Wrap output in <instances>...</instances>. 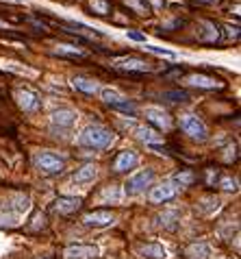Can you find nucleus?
<instances>
[{"instance_id":"obj_1","label":"nucleus","mask_w":241,"mask_h":259,"mask_svg":"<svg viewBox=\"0 0 241 259\" xmlns=\"http://www.w3.org/2000/svg\"><path fill=\"white\" fill-rule=\"evenodd\" d=\"M113 142H115L113 131L106 129L103 124H89L81 131V135H78V144H81L83 148H91V150L109 148Z\"/></svg>"},{"instance_id":"obj_2","label":"nucleus","mask_w":241,"mask_h":259,"mask_svg":"<svg viewBox=\"0 0 241 259\" xmlns=\"http://www.w3.org/2000/svg\"><path fill=\"white\" fill-rule=\"evenodd\" d=\"M180 129H183L185 135H189V138L196 139V142H205V139L208 138L207 124L198 116H193V114L180 116Z\"/></svg>"},{"instance_id":"obj_3","label":"nucleus","mask_w":241,"mask_h":259,"mask_svg":"<svg viewBox=\"0 0 241 259\" xmlns=\"http://www.w3.org/2000/svg\"><path fill=\"white\" fill-rule=\"evenodd\" d=\"M155 170L152 168H146V170H139L135 172L133 177H128V181H126V185H124V192H126L128 196H137V194H141L146 187H150L152 185V181H155Z\"/></svg>"},{"instance_id":"obj_4","label":"nucleus","mask_w":241,"mask_h":259,"mask_svg":"<svg viewBox=\"0 0 241 259\" xmlns=\"http://www.w3.org/2000/svg\"><path fill=\"white\" fill-rule=\"evenodd\" d=\"M35 166L44 174H59V172H63L66 163H63L61 157H57L52 153H39V155H35Z\"/></svg>"},{"instance_id":"obj_5","label":"nucleus","mask_w":241,"mask_h":259,"mask_svg":"<svg viewBox=\"0 0 241 259\" xmlns=\"http://www.w3.org/2000/svg\"><path fill=\"white\" fill-rule=\"evenodd\" d=\"M100 255V248L94 244H74L63 251L66 259H96Z\"/></svg>"},{"instance_id":"obj_6","label":"nucleus","mask_w":241,"mask_h":259,"mask_svg":"<svg viewBox=\"0 0 241 259\" xmlns=\"http://www.w3.org/2000/svg\"><path fill=\"white\" fill-rule=\"evenodd\" d=\"M83 224L85 227H91V229H104V227H111L115 224V216L111 211H104V209H98V211H91L83 218Z\"/></svg>"},{"instance_id":"obj_7","label":"nucleus","mask_w":241,"mask_h":259,"mask_svg":"<svg viewBox=\"0 0 241 259\" xmlns=\"http://www.w3.org/2000/svg\"><path fill=\"white\" fill-rule=\"evenodd\" d=\"M76 111L72 109H57L52 116H50V122H52V129H72L74 124H76Z\"/></svg>"},{"instance_id":"obj_8","label":"nucleus","mask_w":241,"mask_h":259,"mask_svg":"<svg viewBox=\"0 0 241 259\" xmlns=\"http://www.w3.org/2000/svg\"><path fill=\"white\" fill-rule=\"evenodd\" d=\"M4 209L22 216V214H26V211L31 209V199L24 196V194H9L7 199H4Z\"/></svg>"},{"instance_id":"obj_9","label":"nucleus","mask_w":241,"mask_h":259,"mask_svg":"<svg viewBox=\"0 0 241 259\" xmlns=\"http://www.w3.org/2000/svg\"><path fill=\"white\" fill-rule=\"evenodd\" d=\"M176 190H178V187H176L172 181H165L150 190V200L152 202H168L176 196Z\"/></svg>"},{"instance_id":"obj_10","label":"nucleus","mask_w":241,"mask_h":259,"mask_svg":"<svg viewBox=\"0 0 241 259\" xmlns=\"http://www.w3.org/2000/svg\"><path fill=\"white\" fill-rule=\"evenodd\" d=\"M137 163H139V155L135 150H124V153H120L118 159H115L113 170L115 172H126V170H133Z\"/></svg>"},{"instance_id":"obj_11","label":"nucleus","mask_w":241,"mask_h":259,"mask_svg":"<svg viewBox=\"0 0 241 259\" xmlns=\"http://www.w3.org/2000/svg\"><path fill=\"white\" fill-rule=\"evenodd\" d=\"M146 120L152 122L155 126H159V129H170V124H172V120H170V116L165 114L163 109H159V107H146Z\"/></svg>"},{"instance_id":"obj_12","label":"nucleus","mask_w":241,"mask_h":259,"mask_svg":"<svg viewBox=\"0 0 241 259\" xmlns=\"http://www.w3.org/2000/svg\"><path fill=\"white\" fill-rule=\"evenodd\" d=\"M137 255L143 259H165L168 253H165V248L159 242H148V244L137 246Z\"/></svg>"},{"instance_id":"obj_13","label":"nucleus","mask_w":241,"mask_h":259,"mask_svg":"<svg viewBox=\"0 0 241 259\" xmlns=\"http://www.w3.org/2000/svg\"><path fill=\"white\" fill-rule=\"evenodd\" d=\"M78 207H81V200H78L76 196H59V199L54 200L52 209L57 211V214L68 216V214H74Z\"/></svg>"},{"instance_id":"obj_14","label":"nucleus","mask_w":241,"mask_h":259,"mask_svg":"<svg viewBox=\"0 0 241 259\" xmlns=\"http://www.w3.org/2000/svg\"><path fill=\"white\" fill-rule=\"evenodd\" d=\"M17 98V105L22 107L24 111H37L39 109V100H37V96L31 89H20V92L16 94Z\"/></svg>"},{"instance_id":"obj_15","label":"nucleus","mask_w":241,"mask_h":259,"mask_svg":"<svg viewBox=\"0 0 241 259\" xmlns=\"http://www.w3.org/2000/svg\"><path fill=\"white\" fill-rule=\"evenodd\" d=\"M96 177H98V168H96L94 163H85L83 168H78V170L74 172L72 181L74 183H91V181H96Z\"/></svg>"},{"instance_id":"obj_16","label":"nucleus","mask_w":241,"mask_h":259,"mask_svg":"<svg viewBox=\"0 0 241 259\" xmlns=\"http://www.w3.org/2000/svg\"><path fill=\"white\" fill-rule=\"evenodd\" d=\"M133 133H135V138H139L141 142H146V144H156L161 139V135L156 133L155 129H150V126L133 124Z\"/></svg>"},{"instance_id":"obj_17","label":"nucleus","mask_w":241,"mask_h":259,"mask_svg":"<svg viewBox=\"0 0 241 259\" xmlns=\"http://www.w3.org/2000/svg\"><path fill=\"white\" fill-rule=\"evenodd\" d=\"M185 255H187V259H207L211 255V246L207 242H193L187 246Z\"/></svg>"},{"instance_id":"obj_18","label":"nucleus","mask_w":241,"mask_h":259,"mask_svg":"<svg viewBox=\"0 0 241 259\" xmlns=\"http://www.w3.org/2000/svg\"><path fill=\"white\" fill-rule=\"evenodd\" d=\"M220 199H215V196H207V199H200L198 200V205H196V211L198 214H202V216H211V214H215L217 209H220Z\"/></svg>"},{"instance_id":"obj_19","label":"nucleus","mask_w":241,"mask_h":259,"mask_svg":"<svg viewBox=\"0 0 241 259\" xmlns=\"http://www.w3.org/2000/svg\"><path fill=\"white\" fill-rule=\"evenodd\" d=\"M189 85L193 87H202V89H213V87H220V81L211 77H205V74H193V77L187 79Z\"/></svg>"},{"instance_id":"obj_20","label":"nucleus","mask_w":241,"mask_h":259,"mask_svg":"<svg viewBox=\"0 0 241 259\" xmlns=\"http://www.w3.org/2000/svg\"><path fill=\"white\" fill-rule=\"evenodd\" d=\"M72 85L76 87L78 92L89 94V96H94V94L98 92V85H96L91 79H85V77H74V79H72Z\"/></svg>"},{"instance_id":"obj_21","label":"nucleus","mask_w":241,"mask_h":259,"mask_svg":"<svg viewBox=\"0 0 241 259\" xmlns=\"http://www.w3.org/2000/svg\"><path fill=\"white\" fill-rule=\"evenodd\" d=\"M100 98H103L106 105H111V107H118L120 102L126 100V98H124L122 94H120L118 89H113V87H104V89H100Z\"/></svg>"},{"instance_id":"obj_22","label":"nucleus","mask_w":241,"mask_h":259,"mask_svg":"<svg viewBox=\"0 0 241 259\" xmlns=\"http://www.w3.org/2000/svg\"><path fill=\"white\" fill-rule=\"evenodd\" d=\"M115 65H118V68H122V70H137V72H143V70L148 68V63H146V61L135 59V57L118 59V61H115Z\"/></svg>"},{"instance_id":"obj_23","label":"nucleus","mask_w":241,"mask_h":259,"mask_svg":"<svg viewBox=\"0 0 241 259\" xmlns=\"http://www.w3.org/2000/svg\"><path fill=\"white\" fill-rule=\"evenodd\" d=\"M193 181H196V174L189 172V170H180V172H176L172 177V183H174V185H180V187L191 185Z\"/></svg>"},{"instance_id":"obj_24","label":"nucleus","mask_w":241,"mask_h":259,"mask_svg":"<svg viewBox=\"0 0 241 259\" xmlns=\"http://www.w3.org/2000/svg\"><path fill=\"white\" fill-rule=\"evenodd\" d=\"M20 224V216L13 211L0 209V227H17Z\"/></svg>"},{"instance_id":"obj_25","label":"nucleus","mask_w":241,"mask_h":259,"mask_svg":"<svg viewBox=\"0 0 241 259\" xmlns=\"http://www.w3.org/2000/svg\"><path fill=\"white\" fill-rule=\"evenodd\" d=\"M174 222H178V211H165L156 218L159 227H174Z\"/></svg>"},{"instance_id":"obj_26","label":"nucleus","mask_w":241,"mask_h":259,"mask_svg":"<svg viewBox=\"0 0 241 259\" xmlns=\"http://www.w3.org/2000/svg\"><path fill=\"white\" fill-rule=\"evenodd\" d=\"M165 100H172V102H185L189 100V94L187 92H180V89H174V92H163Z\"/></svg>"},{"instance_id":"obj_27","label":"nucleus","mask_w":241,"mask_h":259,"mask_svg":"<svg viewBox=\"0 0 241 259\" xmlns=\"http://www.w3.org/2000/svg\"><path fill=\"white\" fill-rule=\"evenodd\" d=\"M106 200L120 202V192H118V187H104L103 194H100V202H106Z\"/></svg>"},{"instance_id":"obj_28","label":"nucleus","mask_w":241,"mask_h":259,"mask_svg":"<svg viewBox=\"0 0 241 259\" xmlns=\"http://www.w3.org/2000/svg\"><path fill=\"white\" fill-rule=\"evenodd\" d=\"M57 55H66V57H85V55L81 53V50H76V48H72V46H59L57 50H54Z\"/></svg>"},{"instance_id":"obj_29","label":"nucleus","mask_w":241,"mask_h":259,"mask_svg":"<svg viewBox=\"0 0 241 259\" xmlns=\"http://www.w3.org/2000/svg\"><path fill=\"white\" fill-rule=\"evenodd\" d=\"M220 187H222V190H226V192H237V181H235L233 177H224L220 181Z\"/></svg>"},{"instance_id":"obj_30","label":"nucleus","mask_w":241,"mask_h":259,"mask_svg":"<svg viewBox=\"0 0 241 259\" xmlns=\"http://www.w3.org/2000/svg\"><path fill=\"white\" fill-rule=\"evenodd\" d=\"M91 9H94L98 16H106V13H109V4H106L104 0H94V2H91Z\"/></svg>"},{"instance_id":"obj_31","label":"nucleus","mask_w":241,"mask_h":259,"mask_svg":"<svg viewBox=\"0 0 241 259\" xmlns=\"http://www.w3.org/2000/svg\"><path fill=\"white\" fill-rule=\"evenodd\" d=\"M148 53L152 55H163V57H170V59H176V55L172 53V50H165V48H156V46H146Z\"/></svg>"},{"instance_id":"obj_32","label":"nucleus","mask_w":241,"mask_h":259,"mask_svg":"<svg viewBox=\"0 0 241 259\" xmlns=\"http://www.w3.org/2000/svg\"><path fill=\"white\" fill-rule=\"evenodd\" d=\"M126 35L131 37V40H135V41H143V44H146V35H143V33H139V31H126Z\"/></svg>"},{"instance_id":"obj_33","label":"nucleus","mask_w":241,"mask_h":259,"mask_svg":"<svg viewBox=\"0 0 241 259\" xmlns=\"http://www.w3.org/2000/svg\"><path fill=\"white\" fill-rule=\"evenodd\" d=\"M44 214H37L35 216V220H33V229H39V227H44Z\"/></svg>"}]
</instances>
